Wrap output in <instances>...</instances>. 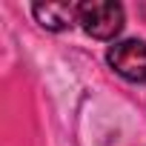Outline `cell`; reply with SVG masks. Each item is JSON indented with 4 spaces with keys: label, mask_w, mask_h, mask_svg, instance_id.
Returning <instances> with one entry per match:
<instances>
[{
    "label": "cell",
    "mask_w": 146,
    "mask_h": 146,
    "mask_svg": "<svg viewBox=\"0 0 146 146\" xmlns=\"http://www.w3.org/2000/svg\"><path fill=\"white\" fill-rule=\"evenodd\" d=\"M106 60L120 78L132 83H146V43L143 40H120L109 46Z\"/></svg>",
    "instance_id": "obj_2"
},
{
    "label": "cell",
    "mask_w": 146,
    "mask_h": 146,
    "mask_svg": "<svg viewBox=\"0 0 146 146\" xmlns=\"http://www.w3.org/2000/svg\"><path fill=\"white\" fill-rule=\"evenodd\" d=\"M78 23L83 26V32L95 40H112L115 35H120L126 15L120 3H112V0H89V3H80V15Z\"/></svg>",
    "instance_id": "obj_1"
},
{
    "label": "cell",
    "mask_w": 146,
    "mask_h": 146,
    "mask_svg": "<svg viewBox=\"0 0 146 146\" xmlns=\"http://www.w3.org/2000/svg\"><path fill=\"white\" fill-rule=\"evenodd\" d=\"M35 20L49 29V32H66L78 23L80 15V3H35L32 6Z\"/></svg>",
    "instance_id": "obj_3"
}]
</instances>
